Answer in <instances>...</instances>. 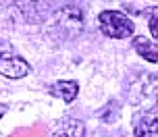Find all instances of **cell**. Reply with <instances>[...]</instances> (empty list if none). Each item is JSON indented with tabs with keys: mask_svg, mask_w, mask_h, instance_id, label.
<instances>
[{
	"mask_svg": "<svg viewBox=\"0 0 158 137\" xmlns=\"http://www.w3.org/2000/svg\"><path fill=\"white\" fill-rule=\"evenodd\" d=\"M31 73V66L23 56L17 54L10 42L0 38V75L6 79H23Z\"/></svg>",
	"mask_w": 158,
	"mask_h": 137,
	"instance_id": "cell-1",
	"label": "cell"
},
{
	"mask_svg": "<svg viewBox=\"0 0 158 137\" xmlns=\"http://www.w3.org/2000/svg\"><path fill=\"white\" fill-rule=\"evenodd\" d=\"M98 25L102 29L104 35H108L112 40H125L133 35V21L118 10H102L98 15Z\"/></svg>",
	"mask_w": 158,
	"mask_h": 137,
	"instance_id": "cell-2",
	"label": "cell"
},
{
	"mask_svg": "<svg viewBox=\"0 0 158 137\" xmlns=\"http://www.w3.org/2000/svg\"><path fill=\"white\" fill-rule=\"evenodd\" d=\"M156 127H158V116L156 108L143 110V112L133 116V131L135 137H156Z\"/></svg>",
	"mask_w": 158,
	"mask_h": 137,
	"instance_id": "cell-3",
	"label": "cell"
},
{
	"mask_svg": "<svg viewBox=\"0 0 158 137\" xmlns=\"http://www.w3.org/2000/svg\"><path fill=\"white\" fill-rule=\"evenodd\" d=\"M77 81H56L54 85H50V94H54L56 98H60L64 102H73L77 98Z\"/></svg>",
	"mask_w": 158,
	"mask_h": 137,
	"instance_id": "cell-4",
	"label": "cell"
},
{
	"mask_svg": "<svg viewBox=\"0 0 158 137\" xmlns=\"http://www.w3.org/2000/svg\"><path fill=\"white\" fill-rule=\"evenodd\" d=\"M133 46H135V52L143 58V60H148V62H156L158 60V52H156V46H154V42H150L148 38H142V35H137L133 40Z\"/></svg>",
	"mask_w": 158,
	"mask_h": 137,
	"instance_id": "cell-5",
	"label": "cell"
},
{
	"mask_svg": "<svg viewBox=\"0 0 158 137\" xmlns=\"http://www.w3.org/2000/svg\"><path fill=\"white\" fill-rule=\"evenodd\" d=\"M58 137H85V125L81 121L69 119V121H64L63 125H60Z\"/></svg>",
	"mask_w": 158,
	"mask_h": 137,
	"instance_id": "cell-6",
	"label": "cell"
},
{
	"mask_svg": "<svg viewBox=\"0 0 158 137\" xmlns=\"http://www.w3.org/2000/svg\"><path fill=\"white\" fill-rule=\"evenodd\" d=\"M150 29H152V38L156 40V35H158V31H156V13H154L152 19H150Z\"/></svg>",
	"mask_w": 158,
	"mask_h": 137,
	"instance_id": "cell-7",
	"label": "cell"
},
{
	"mask_svg": "<svg viewBox=\"0 0 158 137\" xmlns=\"http://www.w3.org/2000/svg\"><path fill=\"white\" fill-rule=\"evenodd\" d=\"M6 110H8V106L0 104V119H2V116H4V112H6Z\"/></svg>",
	"mask_w": 158,
	"mask_h": 137,
	"instance_id": "cell-8",
	"label": "cell"
}]
</instances>
